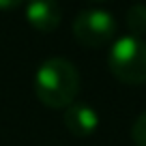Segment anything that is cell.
I'll return each instance as SVG.
<instances>
[{"label":"cell","mask_w":146,"mask_h":146,"mask_svg":"<svg viewBox=\"0 0 146 146\" xmlns=\"http://www.w3.org/2000/svg\"><path fill=\"white\" fill-rule=\"evenodd\" d=\"M127 28L133 32V36L146 32V5H133L127 11Z\"/></svg>","instance_id":"6"},{"label":"cell","mask_w":146,"mask_h":146,"mask_svg":"<svg viewBox=\"0 0 146 146\" xmlns=\"http://www.w3.org/2000/svg\"><path fill=\"white\" fill-rule=\"evenodd\" d=\"M24 0H0V11H11V9H17Z\"/></svg>","instance_id":"8"},{"label":"cell","mask_w":146,"mask_h":146,"mask_svg":"<svg viewBox=\"0 0 146 146\" xmlns=\"http://www.w3.org/2000/svg\"><path fill=\"white\" fill-rule=\"evenodd\" d=\"M73 35L80 45L86 47H103L114 41L116 36V19L101 9H86L73 22Z\"/></svg>","instance_id":"3"},{"label":"cell","mask_w":146,"mask_h":146,"mask_svg":"<svg viewBox=\"0 0 146 146\" xmlns=\"http://www.w3.org/2000/svg\"><path fill=\"white\" fill-rule=\"evenodd\" d=\"M108 69L123 84H146V43L133 35L116 39L108 54Z\"/></svg>","instance_id":"2"},{"label":"cell","mask_w":146,"mask_h":146,"mask_svg":"<svg viewBox=\"0 0 146 146\" xmlns=\"http://www.w3.org/2000/svg\"><path fill=\"white\" fill-rule=\"evenodd\" d=\"M131 137L135 142V146H146V110L135 118L131 127Z\"/></svg>","instance_id":"7"},{"label":"cell","mask_w":146,"mask_h":146,"mask_svg":"<svg viewBox=\"0 0 146 146\" xmlns=\"http://www.w3.org/2000/svg\"><path fill=\"white\" fill-rule=\"evenodd\" d=\"M26 19L39 32L56 30L60 26V19H62L58 0H30L26 7Z\"/></svg>","instance_id":"4"},{"label":"cell","mask_w":146,"mask_h":146,"mask_svg":"<svg viewBox=\"0 0 146 146\" xmlns=\"http://www.w3.org/2000/svg\"><path fill=\"white\" fill-rule=\"evenodd\" d=\"M80 92V73L75 64L62 56L47 58L35 73V95L45 108L62 110L73 103Z\"/></svg>","instance_id":"1"},{"label":"cell","mask_w":146,"mask_h":146,"mask_svg":"<svg viewBox=\"0 0 146 146\" xmlns=\"http://www.w3.org/2000/svg\"><path fill=\"white\" fill-rule=\"evenodd\" d=\"M95 2H101V0H95Z\"/></svg>","instance_id":"9"},{"label":"cell","mask_w":146,"mask_h":146,"mask_svg":"<svg viewBox=\"0 0 146 146\" xmlns=\"http://www.w3.org/2000/svg\"><path fill=\"white\" fill-rule=\"evenodd\" d=\"M64 125L75 137H88L99 127V116L86 103H71L64 108Z\"/></svg>","instance_id":"5"}]
</instances>
